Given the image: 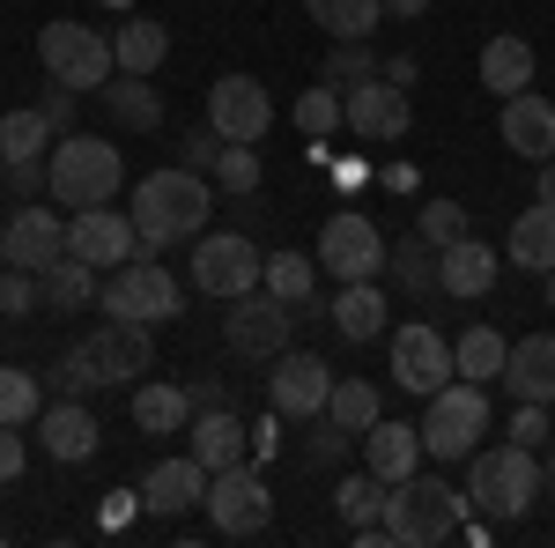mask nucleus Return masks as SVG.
Here are the masks:
<instances>
[{"label": "nucleus", "instance_id": "obj_48", "mask_svg": "<svg viewBox=\"0 0 555 548\" xmlns=\"http://www.w3.org/2000/svg\"><path fill=\"white\" fill-rule=\"evenodd\" d=\"M215 156H222V133H201V127H193V133H185V141H178V164H185V170H201V178H208V170H215Z\"/></svg>", "mask_w": 555, "mask_h": 548}, {"label": "nucleus", "instance_id": "obj_28", "mask_svg": "<svg viewBox=\"0 0 555 548\" xmlns=\"http://www.w3.org/2000/svg\"><path fill=\"white\" fill-rule=\"evenodd\" d=\"M326 319H334V334H341V341H378L385 334V296H378V282H341V296L326 304Z\"/></svg>", "mask_w": 555, "mask_h": 548}, {"label": "nucleus", "instance_id": "obj_36", "mask_svg": "<svg viewBox=\"0 0 555 548\" xmlns=\"http://www.w3.org/2000/svg\"><path fill=\"white\" fill-rule=\"evenodd\" d=\"M259 290H274L282 304H304V296L319 290V259H311V253H267V267H259Z\"/></svg>", "mask_w": 555, "mask_h": 548}, {"label": "nucleus", "instance_id": "obj_34", "mask_svg": "<svg viewBox=\"0 0 555 548\" xmlns=\"http://www.w3.org/2000/svg\"><path fill=\"white\" fill-rule=\"evenodd\" d=\"M38 290H44V311H82V304H96V267L67 253L38 275Z\"/></svg>", "mask_w": 555, "mask_h": 548}, {"label": "nucleus", "instance_id": "obj_19", "mask_svg": "<svg viewBox=\"0 0 555 548\" xmlns=\"http://www.w3.org/2000/svg\"><path fill=\"white\" fill-rule=\"evenodd\" d=\"M201 497H208V467L193 460V453H185V460H156L141 474V511H149V519H178V511L201 505Z\"/></svg>", "mask_w": 555, "mask_h": 548}, {"label": "nucleus", "instance_id": "obj_1", "mask_svg": "<svg viewBox=\"0 0 555 548\" xmlns=\"http://www.w3.org/2000/svg\"><path fill=\"white\" fill-rule=\"evenodd\" d=\"M133 230H141V253H164V245H185V238H201L215 215V178L201 170H149L141 178V193H133Z\"/></svg>", "mask_w": 555, "mask_h": 548}, {"label": "nucleus", "instance_id": "obj_37", "mask_svg": "<svg viewBox=\"0 0 555 548\" xmlns=\"http://www.w3.org/2000/svg\"><path fill=\"white\" fill-rule=\"evenodd\" d=\"M385 275H392V282H400V290H437V245H429L423 230H415V238H400V245H392V253H385Z\"/></svg>", "mask_w": 555, "mask_h": 548}, {"label": "nucleus", "instance_id": "obj_27", "mask_svg": "<svg viewBox=\"0 0 555 548\" xmlns=\"http://www.w3.org/2000/svg\"><path fill=\"white\" fill-rule=\"evenodd\" d=\"M504 259H512V267H526V275H548V267H555V201H533V208L512 215Z\"/></svg>", "mask_w": 555, "mask_h": 548}, {"label": "nucleus", "instance_id": "obj_56", "mask_svg": "<svg viewBox=\"0 0 555 548\" xmlns=\"http://www.w3.org/2000/svg\"><path fill=\"white\" fill-rule=\"evenodd\" d=\"M385 15H400V23H415V15H429V0H385Z\"/></svg>", "mask_w": 555, "mask_h": 548}, {"label": "nucleus", "instance_id": "obj_25", "mask_svg": "<svg viewBox=\"0 0 555 548\" xmlns=\"http://www.w3.org/2000/svg\"><path fill=\"white\" fill-rule=\"evenodd\" d=\"M185 437H193V460L208 467V474H222V467L253 460V430L230 416V408H201V416L185 422Z\"/></svg>", "mask_w": 555, "mask_h": 548}, {"label": "nucleus", "instance_id": "obj_51", "mask_svg": "<svg viewBox=\"0 0 555 548\" xmlns=\"http://www.w3.org/2000/svg\"><path fill=\"white\" fill-rule=\"evenodd\" d=\"M23 422H0V482H23Z\"/></svg>", "mask_w": 555, "mask_h": 548}, {"label": "nucleus", "instance_id": "obj_2", "mask_svg": "<svg viewBox=\"0 0 555 548\" xmlns=\"http://www.w3.org/2000/svg\"><path fill=\"white\" fill-rule=\"evenodd\" d=\"M385 534H392V548H437L452 541L460 526H467V489H452L444 474H408V482H392L385 489Z\"/></svg>", "mask_w": 555, "mask_h": 548}, {"label": "nucleus", "instance_id": "obj_52", "mask_svg": "<svg viewBox=\"0 0 555 548\" xmlns=\"http://www.w3.org/2000/svg\"><path fill=\"white\" fill-rule=\"evenodd\" d=\"M253 453H259V460H274V453H282V416H267L253 430Z\"/></svg>", "mask_w": 555, "mask_h": 548}, {"label": "nucleus", "instance_id": "obj_50", "mask_svg": "<svg viewBox=\"0 0 555 548\" xmlns=\"http://www.w3.org/2000/svg\"><path fill=\"white\" fill-rule=\"evenodd\" d=\"M52 385H60V393H67V400H82V393H104V385L89 379V364H82V356H75V348H67V356H60V371H52Z\"/></svg>", "mask_w": 555, "mask_h": 548}, {"label": "nucleus", "instance_id": "obj_24", "mask_svg": "<svg viewBox=\"0 0 555 548\" xmlns=\"http://www.w3.org/2000/svg\"><path fill=\"white\" fill-rule=\"evenodd\" d=\"M504 393L512 400H541V408H555V334H526L512 341V356H504Z\"/></svg>", "mask_w": 555, "mask_h": 548}, {"label": "nucleus", "instance_id": "obj_23", "mask_svg": "<svg viewBox=\"0 0 555 548\" xmlns=\"http://www.w3.org/2000/svg\"><path fill=\"white\" fill-rule=\"evenodd\" d=\"M437 290L460 296V304H474V296L496 290V245H481V238H452L444 253H437Z\"/></svg>", "mask_w": 555, "mask_h": 548}, {"label": "nucleus", "instance_id": "obj_3", "mask_svg": "<svg viewBox=\"0 0 555 548\" xmlns=\"http://www.w3.org/2000/svg\"><path fill=\"white\" fill-rule=\"evenodd\" d=\"M119 186H127L119 141H96V133H82V127L52 141V156H44V193H52V201H67V208H104V201H119Z\"/></svg>", "mask_w": 555, "mask_h": 548}, {"label": "nucleus", "instance_id": "obj_40", "mask_svg": "<svg viewBox=\"0 0 555 548\" xmlns=\"http://www.w3.org/2000/svg\"><path fill=\"white\" fill-rule=\"evenodd\" d=\"M348 445H356V430H341L334 416H311V437L297 445V460H304V467H319V474H334V467L348 460Z\"/></svg>", "mask_w": 555, "mask_h": 548}, {"label": "nucleus", "instance_id": "obj_30", "mask_svg": "<svg viewBox=\"0 0 555 548\" xmlns=\"http://www.w3.org/2000/svg\"><path fill=\"white\" fill-rule=\"evenodd\" d=\"M481 89H489V97L533 89V44L526 38H489L481 44Z\"/></svg>", "mask_w": 555, "mask_h": 548}, {"label": "nucleus", "instance_id": "obj_41", "mask_svg": "<svg viewBox=\"0 0 555 548\" xmlns=\"http://www.w3.org/2000/svg\"><path fill=\"white\" fill-rule=\"evenodd\" d=\"M371 75H378V52L363 38H341L326 52V67H319V82H334V89H356V82H371Z\"/></svg>", "mask_w": 555, "mask_h": 548}, {"label": "nucleus", "instance_id": "obj_12", "mask_svg": "<svg viewBox=\"0 0 555 548\" xmlns=\"http://www.w3.org/2000/svg\"><path fill=\"white\" fill-rule=\"evenodd\" d=\"M297 334V304H282L274 290H253V296H230V319H222V341L253 364H274Z\"/></svg>", "mask_w": 555, "mask_h": 548}, {"label": "nucleus", "instance_id": "obj_55", "mask_svg": "<svg viewBox=\"0 0 555 548\" xmlns=\"http://www.w3.org/2000/svg\"><path fill=\"white\" fill-rule=\"evenodd\" d=\"M201 408H230V393H222L215 379H201V385H193V416H201Z\"/></svg>", "mask_w": 555, "mask_h": 548}, {"label": "nucleus", "instance_id": "obj_58", "mask_svg": "<svg viewBox=\"0 0 555 548\" xmlns=\"http://www.w3.org/2000/svg\"><path fill=\"white\" fill-rule=\"evenodd\" d=\"M541 489H548V497H555V453H548V460H541Z\"/></svg>", "mask_w": 555, "mask_h": 548}, {"label": "nucleus", "instance_id": "obj_18", "mask_svg": "<svg viewBox=\"0 0 555 548\" xmlns=\"http://www.w3.org/2000/svg\"><path fill=\"white\" fill-rule=\"evenodd\" d=\"M0 259L44 275L52 259H67V215L60 208H23L15 222H8V238H0Z\"/></svg>", "mask_w": 555, "mask_h": 548}, {"label": "nucleus", "instance_id": "obj_46", "mask_svg": "<svg viewBox=\"0 0 555 548\" xmlns=\"http://www.w3.org/2000/svg\"><path fill=\"white\" fill-rule=\"evenodd\" d=\"M38 304H44V290L30 267H0V319H30Z\"/></svg>", "mask_w": 555, "mask_h": 548}, {"label": "nucleus", "instance_id": "obj_54", "mask_svg": "<svg viewBox=\"0 0 555 548\" xmlns=\"http://www.w3.org/2000/svg\"><path fill=\"white\" fill-rule=\"evenodd\" d=\"M8 170H15V193H44V156L38 164H8Z\"/></svg>", "mask_w": 555, "mask_h": 548}, {"label": "nucleus", "instance_id": "obj_29", "mask_svg": "<svg viewBox=\"0 0 555 548\" xmlns=\"http://www.w3.org/2000/svg\"><path fill=\"white\" fill-rule=\"evenodd\" d=\"M104 112H112L119 127H133V133L164 127V97H156L149 75H112V82H104Z\"/></svg>", "mask_w": 555, "mask_h": 548}, {"label": "nucleus", "instance_id": "obj_16", "mask_svg": "<svg viewBox=\"0 0 555 548\" xmlns=\"http://www.w3.org/2000/svg\"><path fill=\"white\" fill-rule=\"evenodd\" d=\"M67 253L89 259V267H127L133 253H141V230H133L127 208H75L67 215Z\"/></svg>", "mask_w": 555, "mask_h": 548}, {"label": "nucleus", "instance_id": "obj_17", "mask_svg": "<svg viewBox=\"0 0 555 548\" xmlns=\"http://www.w3.org/2000/svg\"><path fill=\"white\" fill-rule=\"evenodd\" d=\"M341 119L356 141H400V133L415 127V104H408V89H392V82H356L341 89Z\"/></svg>", "mask_w": 555, "mask_h": 548}, {"label": "nucleus", "instance_id": "obj_59", "mask_svg": "<svg viewBox=\"0 0 555 548\" xmlns=\"http://www.w3.org/2000/svg\"><path fill=\"white\" fill-rule=\"evenodd\" d=\"M541 282H548V304H555V267H548V275H541Z\"/></svg>", "mask_w": 555, "mask_h": 548}, {"label": "nucleus", "instance_id": "obj_26", "mask_svg": "<svg viewBox=\"0 0 555 548\" xmlns=\"http://www.w3.org/2000/svg\"><path fill=\"white\" fill-rule=\"evenodd\" d=\"M185 422H193V385H164V379L133 385V430L141 437H178Z\"/></svg>", "mask_w": 555, "mask_h": 548}, {"label": "nucleus", "instance_id": "obj_49", "mask_svg": "<svg viewBox=\"0 0 555 548\" xmlns=\"http://www.w3.org/2000/svg\"><path fill=\"white\" fill-rule=\"evenodd\" d=\"M75 97H82V89H67V82H52L38 97V112L52 119V133H75Z\"/></svg>", "mask_w": 555, "mask_h": 548}, {"label": "nucleus", "instance_id": "obj_22", "mask_svg": "<svg viewBox=\"0 0 555 548\" xmlns=\"http://www.w3.org/2000/svg\"><path fill=\"white\" fill-rule=\"evenodd\" d=\"M496 133L512 141L526 164H548V156H555V97H533V89L504 97V119H496Z\"/></svg>", "mask_w": 555, "mask_h": 548}, {"label": "nucleus", "instance_id": "obj_57", "mask_svg": "<svg viewBox=\"0 0 555 548\" xmlns=\"http://www.w3.org/2000/svg\"><path fill=\"white\" fill-rule=\"evenodd\" d=\"M533 201H555V156L541 164V178H533Z\"/></svg>", "mask_w": 555, "mask_h": 548}, {"label": "nucleus", "instance_id": "obj_10", "mask_svg": "<svg viewBox=\"0 0 555 548\" xmlns=\"http://www.w3.org/2000/svg\"><path fill=\"white\" fill-rule=\"evenodd\" d=\"M385 245L378 222L356 208H334L326 215V230H319V275H334V282H378L385 275Z\"/></svg>", "mask_w": 555, "mask_h": 548}, {"label": "nucleus", "instance_id": "obj_20", "mask_svg": "<svg viewBox=\"0 0 555 548\" xmlns=\"http://www.w3.org/2000/svg\"><path fill=\"white\" fill-rule=\"evenodd\" d=\"M38 445H44V460L82 467V460H96L104 430H96V416H89L82 400H52V408L38 416Z\"/></svg>", "mask_w": 555, "mask_h": 548}, {"label": "nucleus", "instance_id": "obj_33", "mask_svg": "<svg viewBox=\"0 0 555 548\" xmlns=\"http://www.w3.org/2000/svg\"><path fill=\"white\" fill-rule=\"evenodd\" d=\"M504 356H512V341L496 334V327H489V319H474L467 334L452 341V364H460V379H474V385L504 379Z\"/></svg>", "mask_w": 555, "mask_h": 548}, {"label": "nucleus", "instance_id": "obj_31", "mask_svg": "<svg viewBox=\"0 0 555 548\" xmlns=\"http://www.w3.org/2000/svg\"><path fill=\"white\" fill-rule=\"evenodd\" d=\"M164 52H171V30L164 23H149V15H133L112 30V60H119V75H156L164 67Z\"/></svg>", "mask_w": 555, "mask_h": 548}, {"label": "nucleus", "instance_id": "obj_47", "mask_svg": "<svg viewBox=\"0 0 555 548\" xmlns=\"http://www.w3.org/2000/svg\"><path fill=\"white\" fill-rule=\"evenodd\" d=\"M512 445H526V453H548V437H555V408H541V400H518V416L512 430H504Z\"/></svg>", "mask_w": 555, "mask_h": 548}, {"label": "nucleus", "instance_id": "obj_39", "mask_svg": "<svg viewBox=\"0 0 555 548\" xmlns=\"http://www.w3.org/2000/svg\"><path fill=\"white\" fill-rule=\"evenodd\" d=\"M348 119H341V97H334V82H311L297 97V133L304 141H334Z\"/></svg>", "mask_w": 555, "mask_h": 548}, {"label": "nucleus", "instance_id": "obj_13", "mask_svg": "<svg viewBox=\"0 0 555 548\" xmlns=\"http://www.w3.org/2000/svg\"><path fill=\"white\" fill-rule=\"evenodd\" d=\"M75 356L89 364L96 385H141L156 371V341H149V327H133V319H104L96 334H82Z\"/></svg>", "mask_w": 555, "mask_h": 548}, {"label": "nucleus", "instance_id": "obj_21", "mask_svg": "<svg viewBox=\"0 0 555 548\" xmlns=\"http://www.w3.org/2000/svg\"><path fill=\"white\" fill-rule=\"evenodd\" d=\"M423 460H429V453H423V430H415V422L378 416L371 430H363V467L378 474L385 489H392V482H408V474H415Z\"/></svg>", "mask_w": 555, "mask_h": 548}, {"label": "nucleus", "instance_id": "obj_42", "mask_svg": "<svg viewBox=\"0 0 555 548\" xmlns=\"http://www.w3.org/2000/svg\"><path fill=\"white\" fill-rule=\"evenodd\" d=\"M44 416V393L23 364H0V422H38Z\"/></svg>", "mask_w": 555, "mask_h": 548}, {"label": "nucleus", "instance_id": "obj_38", "mask_svg": "<svg viewBox=\"0 0 555 548\" xmlns=\"http://www.w3.org/2000/svg\"><path fill=\"white\" fill-rule=\"evenodd\" d=\"M326 416L341 422V430H356V437H363V430L385 416V408H378V385H371V379H334V400H326Z\"/></svg>", "mask_w": 555, "mask_h": 548}, {"label": "nucleus", "instance_id": "obj_44", "mask_svg": "<svg viewBox=\"0 0 555 548\" xmlns=\"http://www.w3.org/2000/svg\"><path fill=\"white\" fill-rule=\"evenodd\" d=\"M334 505H341V519H348V526H371V519L385 511V482L371 474V467H363V474H348L341 489H334Z\"/></svg>", "mask_w": 555, "mask_h": 548}, {"label": "nucleus", "instance_id": "obj_11", "mask_svg": "<svg viewBox=\"0 0 555 548\" xmlns=\"http://www.w3.org/2000/svg\"><path fill=\"white\" fill-rule=\"evenodd\" d=\"M201 511H208L215 534L245 541V534H267V519H274V497H267L259 467H253V460H237V467H222V474H208V497H201Z\"/></svg>", "mask_w": 555, "mask_h": 548}, {"label": "nucleus", "instance_id": "obj_15", "mask_svg": "<svg viewBox=\"0 0 555 548\" xmlns=\"http://www.w3.org/2000/svg\"><path fill=\"white\" fill-rule=\"evenodd\" d=\"M208 127L222 133V141H267V127H274V97H267V82L259 75H215L208 82Z\"/></svg>", "mask_w": 555, "mask_h": 548}, {"label": "nucleus", "instance_id": "obj_9", "mask_svg": "<svg viewBox=\"0 0 555 548\" xmlns=\"http://www.w3.org/2000/svg\"><path fill=\"white\" fill-rule=\"evenodd\" d=\"M259 267H267V259H259V245L245 230H201V238H193V290L201 296H222V304H230V296H253Z\"/></svg>", "mask_w": 555, "mask_h": 548}, {"label": "nucleus", "instance_id": "obj_32", "mask_svg": "<svg viewBox=\"0 0 555 548\" xmlns=\"http://www.w3.org/2000/svg\"><path fill=\"white\" fill-rule=\"evenodd\" d=\"M52 119H44L38 104H15L8 119H0V164H38V156H52Z\"/></svg>", "mask_w": 555, "mask_h": 548}, {"label": "nucleus", "instance_id": "obj_60", "mask_svg": "<svg viewBox=\"0 0 555 548\" xmlns=\"http://www.w3.org/2000/svg\"><path fill=\"white\" fill-rule=\"evenodd\" d=\"M96 8H133V0H96Z\"/></svg>", "mask_w": 555, "mask_h": 548}, {"label": "nucleus", "instance_id": "obj_14", "mask_svg": "<svg viewBox=\"0 0 555 548\" xmlns=\"http://www.w3.org/2000/svg\"><path fill=\"white\" fill-rule=\"evenodd\" d=\"M334 379H341V371H326L319 356H297V348H282V356H274V371H267V408H274L282 422L326 416V400H334Z\"/></svg>", "mask_w": 555, "mask_h": 548}, {"label": "nucleus", "instance_id": "obj_7", "mask_svg": "<svg viewBox=\"0 0 555 548\" xmlns=\"http://www.w3.org/2000/svg\"><path fill=\"white\" fill-rule=\"evenodd\" d=\"M385 364H392V385H400V393H415V400H429L437 385L460 379V364H452V341L437 334L429 319H400V327L385 334Z\"/></svg>", "mask_w": 555, "mask_h": 548}, {"label": "nucleus", "instance_id": "obj_53", "mask_svg": "<svg viewBox=\"0 0 555 548\" xmlns=\"http://www.w3.org/2000/svg\"><path fill=\"white\" fill-rule=\"evenodd\" d=\"M133 505H141V489H112V505H104V526H127Z\"/></svg>", "mask_w": 555, "mask_h": 548}, {"label": "nucleus", "instance_id": "obj_5", "mask_svg": "<svg viewBox=\"0 0 555 548\" xmlns=\"http://www.w3.org/2000/svg\"><path fill=\"white\" fill-rule=\"evenodd\" d=\"M423 453L437 467L444 460H474L481 453V437H489V385H474V379H452V385H437L423 400Z\"/></svg>", "mask_w": 555, "mask_h": 548}, {"label": "nucleus", "instance_id": "obj_6", "mask_svg": "<svg viewBox=\"0 0 555 548\" xmlns=\"http://www.w3.org/2000/svg\"><path fill=\"white\" fill-rule=\"evenodd\" d=\"M96 304H104V319H133V327H164V319H178V311H185V290H178V275L164 267V259L133 253L127 267H112V282L96 290Z\"/></svg>", "mask_w": 555, "mask_h": 548}, {"label": "nucleus", "instance_id": "obj_35", "mask_svg": "<svg viewBox=\"0 0 555 548\" xmlns=\"http://www.w3.org/2000/svg\"><path fill=\"white\" fill-rule=\"evenodd\" d=\"M304 15L341 44V38H371V30H378L385 0H304Z\"/></svg>", "mask_w": 555, "mask_h": 548}, {"label": "nucleus", "instance_id": "obj_8", "mask_svg": "<svg viewBox=\"0 0 555 548\" xmlns=\"http://www.w3.org/2000/svg\"><path fill=\"white\" fill-rule=\"evenodd\" d=\"M38 60L52 82L67 89H104L119 75V60H112V38H96L89 23H44L38 30Z\"/></svg>", "mask_w": 555, "mask_h": 548}, {"label": "nucleus", "instance_id": "obj_4", "mask_svg": "<svg viewBox=\"0 0 555 548\" xmlns=\"http://www.w3.org/2000/svg\"><path fill=\"white\" fill-rule=\"evenodd\" d=\"M533 497H548L541 489V453H526V445H481L467 460V505L481 519H526Z\"/></svg>", "mask_w": 555, "mask_h": 548}, {"label": "nucleus", "instance_id": "obj_43", "mask_svg": "<svg viewBox=\"0 0 555 548\" xmlns=\"http://www.w3.org/2000/svg\"><path fill=\"white\" fill-rule=\"evenodd\" d=\"M208 178L222 186V193H237V201H245V193L259 186V149H253V141H222V156H215Z\"/></svg>", "mask_w": 555, "mask_h": 548}, {"label": "nucleus", "instance_id": "obj_45", "mask_svg": "<svg viewBox=\"0 0 555 548\" xmlns=\"http://www.w3.org/2000/svg\"><path fill=\"white\" fill-rule=\"evenodd\" d=\"M415 230H423L429 245L444 253L452 238H467V230H474V222H467V201H444V193H437V201H423V215H415Z\"/></svg>", "mask_w": 555, "mask_h": 548}]
</instances>
